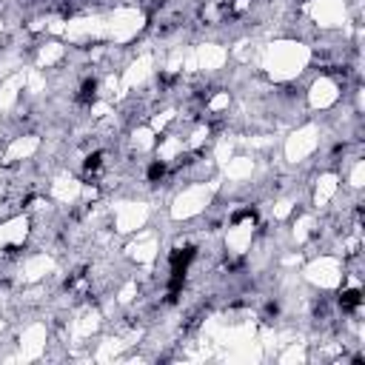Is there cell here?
<instances>
[{
  "mask_svg": "<svg viewBox=\"0 0 365 365\" xmlns=\"http://www.w3.org/2000/svg\"><path fill=\"white\" fill-rule=\"evenodd\" d=\"M194 246H186V248H177V251H171V257H168V263H171V274L174 277H186L188 271V263L194 260Z\"/></svg>",
  "mask_w": 365,
  "mask_h": 365,
  "instance_id": "cell-1",
  "label": "cell"
},
{
  "mask_svg": "<svg viewBox=\"0 0 365 365\" xmlns=\"http://www.w3.org/2000/svg\"><path fill=\"white\" fill-rule=\"evenodd\" d=\"M360 303H363V291H360V288H348V291L340 294V306H343V311H354Z\"/></svg>",
  "mask_w": 365,
  "mask_h": 365,
  "instance_id": "cell-2",
  "label": "cell"
},
{
  "mask_svg": "<svg viewBox=\"0 0 365 365\" xmlns=\"http://www.w3.org/2000/svg\"><path fill=\"white\" fill-rule=\"evenodd\" d=\"M94 97H97V80H86L80 89V103H91Z\"/></svg>",
  "mask_w": 365,
  "mask_h": 365,
  "instance_id": "cell-3",
  "label": "cell"
},
{
  "mask_svg": "<svg viewBox=\"0 0 365 365\" xmlns=\"http://www.w3.org/2000/svg\"><path fill=\"white\" fill-rule=\"evenodd\" d=\"M163 174H166V163H163V160H154V163L148 166V180L157 183V180H163Z\"/></svg>",
  "mask_w": 365,
  "mask_h": 365,
  "instance_id": "cell-4",
  "label": "cell"
},
{
  "mask_svg": "<svg viewBox=\"0 0 365 365\" xmlns=\"http://www.w3.org/2000/svg\"><path fill=\"white\" fill-rule=\"evenodd\" d=\"M100 163H103V154H100V151L89 154V157H86V171H97V168H100Z\"/></svg>",
  "mask_w": 365,
  "mask_h": 365,
  "instance_id": "cell-5",
  "label": "cell"
}]
</instances>
